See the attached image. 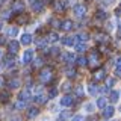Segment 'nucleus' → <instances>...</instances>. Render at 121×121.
Returning <instances> with one entry per match:
<instances>
[{
	"label": "nucleus",
	"instance_id": "obj_1",
	"mask_svg": "<svg viewBox=\"0 0 121 121\" xmlns=\"http://www.w3.org/2000/svg\"><path fill=\"white\" fill-rule=\"evenodd\" d=\"M50 79H52V70L50 68H44V70L39 73V80L43 83H47Z\"/></svg>",
	"mask_w": 121,
	"mask_h": 121
},
{
	"label": "nucleus",
	"instance_id": "obj_2",
	"mask_svg": "<svg viewBox=\"0 0 121 121\" xmlns=\"http://www.w3.org/2000/svg\"><path fill=\"white\" fill-rule=\"evenodd\" d=\"M32 59H33V50H26L24 52V55H23V64L24 65H27V64L32 62Z\"/></svg>",
	"mask_w": 121,
	"mask_h": 121
},
{
	"label": "nucleus",
	"instance_id": "obj_3",
	"mask_svg": "<svg viewBox=\"0 0 121 121\" xmlns=\"http://www.w3.org/2000/svg\"><path fill=\"white\" fill-rule=\"evenodd\" d=\"M59 27L62 29L64 32H68V30L73 29V21H71V20H64V21L59 24Z\"/></svg>",
	"mask_w": 121,
	"mask_h": 121
},
{
	"label": "nucleus",
	"instance_id": "obj_4",
	"mask_svg": "<svg viewBox=\"0 0 121 121\" xmlns=\"http://www.w3.org/2000/svg\"><path fill=\"white\" fill-rule=\"evenodd\" d=\"M74 14H76V17H83V15L86 14V8L83 5H76L74 6Z\"/></svg>",
	"mask_w": 121,
	"mask_h": 121
},
{
	"label": "nucleus",
	"instance_id": "obj_5",
	"mask_svg": "<svg viewBox=\"0 0 121 121\" xmlns=\"http://www.w3.org/2000/svg\"><path fill=\"white\" fill-rule=\"evenodd\" d=\"M113 113H115V109H113V106H106L104 111H103V117H104V118H112Z\"/></svg>",
	"mask_w": 121,
	"mask_h": 121
},
{
	"label": "nucleus",
	"instance_id": "obj_6",
	"mask_svg": "<svg viewBox=\"0 0 121 121\" xmlns=\"http://www.w3.org/2000/svg\"><path fill=\"white\" fill-rule=\"evenodd\" d=\"M44 8V3L41 2V0H35V2H32V11H35V12H41Z\"/></svg>",
	"mask_w": 121,
	"mask_h": 121
},
{
	"label": "nucleus",
	"instance_id": "obj_7",
	"mask_svg": "<svg viewBox=\"0 0 121 121\" xmlns=\"http://www.w3.org/2000/svg\"><path fill=\"white\" fill-rule=\"evenodd\" d=\"M18 47H20V44L17 41H12V43H9V45H8V50H9L11 55H15L18 52Z\"/></svg>",
	"mask_w": 121,
	"mask_h": 121
},
{
	"label": "nucleus",
	"instance_id": "obj_8",
	"mask_svg": "<svg viewBox=\"0 0 121 121\" xmlns=\"http://www.w3.org/2000/svg\"><path fill=\"white\" fill-rule=\"evenodd\" d=\"M73 104V97L71 95H64L60 98V106H71Z\"/></svg>",
	"mask_w": 121,
	"mask_h": 121
},
{
	"label": "nucleus",
	"instance_id": "obj_9",
	"mask_svg": "<svg viewBox=\"0 0 121 121\" xmlns=\"http://www.w3.org/2000/svg\"><path fill=\"white\" fill-rule=\"evenodd\" d=\"M32 43V35L30 33H23L21 35V44L23 45H29Z\"/></svg>",
	"mask_w": 121,
	"mask_h": 121
},
{
	"label": "nucleus",
	"instance_id": "obj_10",
	"mask_svg": "<svg viewBox=\"0 0 121 121\" xmlns=\"http://www.w3.org/2000/svg\"><path fill=\"white\" fill-rule=\"evenodd\" d=\"M18 98H20V101H24V103H26V100H29V98H30V92H29V89L21 91L20 95H18Z\"/></svg>",
	"mask_w": 121,
	"mask_h": 121
},
{
	"label": "nucleus",
	"instance_id": "obj_11",
	"mask_svg": "<svg viewBox=\"0 0 121 121\" xmlns=\"http://www.w3.org/2000/svg\"><path fill=\"white\" fill-rule=\"evenodd\" d=\"M12 11L14 12H23V11H24V5H23L21 2H15L12 5Z\"/></svg>",
	"mask_w": 121,
	"mask_h": 121
},
{
	"label": "nucleus",
	"instance_id": "obj_12",
	"mask_svg": "<svg viewBox=\"0 0 121 121\" xmlns=\"http://www.w3.org/2000/svg\"><path fill=\"white\" fill-rule=\"evenodd\" d=\"M74 43H76V38H73V36H65V38L62 39V44H64V45H68V47L74 45Z\"/></svg>",
	"mask_w": 121,
	"mask_h": 121
},
{
	"label": "nucleus",
	"instance_id": "obj_13",
	"mask_svg": "<svg viewBox=\"0 0 121 121\" xmlns=\"http://www.w3.org/2000/svg\"><path fill=\"white\" fill-rule=\"evenodd\" d=\"M36 115H38V109H36V108L27 109V118H29V120H35Z\"/></svg>",
	"mask_w": 121,
	"mask_h": 121
},
{
	"label": "nucleus",
	"instance_id": "obj_14",
	"mask_svg": "<svg viewBox=\"0 0 121 121\" xmlns=\"http://www.w3.org/2000/svg\"><path fill=\"white\" fill-rule=\"evenodd\" d=\"M94 77H95L97 82H98V80H103V79L106 77V71H104V70H98V71H95Z\"/></svg>",
	"mask_w": 121,
	"mask_h": 121
},
{
	"label": "nucleus",
	"instance_id": "obj_15",
	"mask_svg": "<svg viewBox=\"0 0 121 121\" xmlns=\"http://www.w3.org/2000/svg\"><path fill=\"white\" fill-rule=\"evenodd\" d=\"M68 117H70V112H68V111H64V112H60V115L58 117V120H56V121H67Z\"/></svg>",
	"mask_w": 121,
	"mask_h": 121
},
{
	"label": "nucleus",
	"instance_id": "obj_16",
	"mask_svg": "<svg viewBox=\"0 0 121 121\" xmlns=\"http://www.w3.org/2000/svg\"><path fill=\"white\" fill-rule=\"evenodd\" d=\"M74 59H76V58H74L73 53H65V55H64V60H65V62H68V64H71Z\"/></svg>",
	"mask_w": 121,
	"mask_h": 121
},
{
	"label": "nucleus",
	"instance_id": "obj_17",
	"mask_svg": "<svg viewBox=\"0 0 121 121\" xmlns=\"http://www.w3.org/2000/svg\"><path fill=\"white\" fill-rule=\"evenodd\" d=\"M118 97H120V92H117V91H112V92H111V97H109V100H111L112 103H117V101H118Z\"/></svg>",
	"mask_w": 121,
	"mask_h": 121
},
{
	"label": "nucleus",
	"instance_id": "obj_18",
	"mask_svg": "<svg viewBox=\"0 0 121 121\" xmlns=\"http://www.w3.org/2000/svg\"><path fill=\"white\" fill-rule=\"evenodd\" d=\"M55 8H56V11H64V9H65V3H64L62 0H58L56 5H55Z\"/></svg>",
	"mask_w": 121,
	"mask_h": 121
},
{
	"label": "nucleus",
	"instance_id": "obj_19",
	"mask_svg": "<svg viewBox=\"0 0 121 121\" xmlns=\"http://www.w3.org/2000/svg\"><path fill=\"white\" fill-rule=\"evenodd\" d=\"M77 64L80 67H85V65H88V59L85 56H80V58H77Z\"/></svg>",
	"mask_w": 121,
	"mask_h": 121
},
{
	"label": "nucleus",
	"instance_id": "obj_20",
	"mask_svg": "<svg viewBox=\"0 0 121 121\" xmlns=\"http://www.w3.org/2000/svg\"><path fill=\"white\" fill-rule=\"evenodd\" d=\"M88 91H89V94H91V95H95V94H97V91H98V88H97L95 85H94V83H91V85L88 86Z\"/></svg>",
	"mask_w": 121,
	"mask_h": 121
},
{
	"label": "nucleus",
	"instance_id": "obj_21",
	"mask_svg": "<svg viewBox=\"0 0 121 121\" xmlns=\"http://www.w3.org/2000/svg\"><path fill=\"white\" fill-rule=\"evenodd\" d=\"M45 100H47V97H45V95H43V94H38V95L35 97V103H44V101Z\"/></svg>",
	"mask_w": 121,
	"mask_h": 121
},
{
	"label": "nucleus",
	"instance_id": "obj_22",
	"mask_svg": "<svg viewBox=\"0 0 121 121\" xmlns=\"http://www.w3.org/2000/svg\"><path fill=\"white\" fill-rule=\"evenodd\" d=\"M76 39H79V41H82V43H83V41H88L89 39V35H88V33H80V35L76 36Z\"/></svg>",
	"mask_w": 121,
	"mask_h": 121
},
{
	"label": "nucleus",
	"instance_id": "obj_23",
	"mask_svg": "<svg viewBox=\"0 0 121 121\" xmlns=\"http://www.w3.org/2000/svg\"><path fill=\"white\" fill-rule=\"evenodd\" d=\"M97 108H106V98L104 97H100L97 100Z\"/></svg>",
	"mask_w": 121,
	"mask_h": 121
},
{
	"label": "nucleus",
	"instance_id": "obj_24",
	"mask_svg": "<svg viewBox=\"0 0 121 121\" xmlns=\"http://www.w3.org/2000/svg\"><path fill=\"white\" fill-rule=\"evenodd\" d=\"M59 39V36H58V33H55V32H52L50 35H48V41L50 43H56V41Z\"/></svg>",
	"mask_w": 121,
	"mask_h": 121
},
{
	"label": "nucleus",
	"instance_id": "obj_25",
	"mask_svg": "<svg viewBox=\"0 0 121 121\" xmlns=\"http://www.w3.org/2000/svg\"><path fill=\"white\" fill-rule=\"evenodd\" d=\"M18 86H20V82H18L17 79H14V80L9 82V88L11 89H15V88H18Z\"/></svg>",
	"mask_w": 121,
	"mask_h": 121
},
{
	"label": "nucleus",
	"instance_id": "obj_26",
	"mask_svg": "<svg viewBox=\"0 0 121 121\" xmlns=\"http://www.w3.org/2000/svg\"><path fill=\"white\" fill-rule=\"evenodd\" d=\"M17 33H18L17 27H9V30H8V35L9 36H17Z\"/></svg>",
	"mask_w": 121,
	"mask_h": 121
},
{
	"label": "nucleus",
	"instance_id": "obj_27",
	"mask_svg": "<svg viewBox=\"0 0 121 121\" xmlns=\"http://www.w3.org/2000/svg\"><path fill=\"white\" fill-rule=\"evenodd\" d=\"M56 95H58V89H56V88H52L50 91H48V98H55Z\"/></svg>",
	"mask_w": 121,
	"mask_h": 121
},
{
	"label": "nucleus",
	"instance_id": "obj_28",
	"mask_svg": "<svg viewBox=\"0 0 121 121\" xmlns=\"http://www.w3.org/2000/svg\"><path fill=\"white\" fill-rule=\"evenodd\" d=\"M8 98H9V94H8V92H2V94H0V101H2V103H6Z\"/></svg>",
	"mask_w": 121,
	"mask_h": 121
},
{
	"label": "nucleus",
	"instance_id": "obj_29",
	"mask_svg": "<svg viewBox=\"0 0 121 121\" xmlns=\"http://www.w3.org/2000/svg\"><path fill=\"white\" fill-rule=\"evenodd\" d=\"M95 17L98 18V20H104V18H106V12H104V11H97Z\"/></svg>",
	"mask_w": 121,
	"mask_h": 121
},
{
	"label": "nucleus",
	"instance_id": "obj_30",
	"mask_svg": "<svg viewBox=\"0 0 121 121\" xmlns=\"http://www.w3.org/2000/svg\"><path fill=\"white\" fill-rule=\"evenodd\" d=\"M115 73L118 74V76H121V58L118 59V62H117V67H115Z\"/></svg>",
	"mask_w": 121,
	"mask_h": 121
},
{
	"label": "nucleus",
	"instance_id": "obj_31",
	"mask_svg": "<svg viewBox=\"0 0 121 121\" xmlns=\"http://www.w3.org/2000/svg\"><path fill=\"white\" fill-rule=\"evenodd\" d=\"M76 48H77V52H85V50H86V44L80 43V44H77V45H76Z\"/></svg>",
	"mask_w": 121,
	"mask_h": 121
},
{
	"label": "nucleus",
	"instance_id": "obj_32",
	"mask_svg": "<svg viewBox=\"0 0 121 121\" xmlns=\"http://www.w3.org/2000/svg\"><path fill=\"white\" fill-rule=\"evenodd\" d=\"M5 65H6V67L14 65V58H6V59H5Z\"/></svg>",
	"mask_w": 121,
	"mask_h": 121
},
{
	"label": "nucleus",
	"instance_id": "obj_33",
	"mask_svg": "<svg viewBox=\"0 0 121 121\" xmlns=\"http://www.w3.org/2000/svg\"><path fill=\"white\" fill-rule=\"evenodd\" d=\"M76 94H77V97L83 95V88H82V86H77V88H76Z\"/></svg>",
	"mask_w": 121,
	"mask_h": 121
},
{
	"label": "nucleus",
	"instance_id": "obj_34",
	"mask_svg": "<svg viewBox=\"0 0 121 121\" xmlns=\"http://www.w3.org/2000/svg\"><path fill=\"white\" fill-rule=\"evenodd\" d=\"M85 109H86V112H94V104L92 103H88L85 106Z\"/></svg>",
	"mask_w": 121,
	"mask_h": 121
},
{
	"label": "nucleus",
	"instance_id": "obj_35",
	"mask_svg": "<svg viewBox=\"0 0 121 121\" xmlns=\"http://www.w3.org/2000/svg\"><path fill=\"white\" fill-rule=\"evenodd\" d=\"M71 121H85V118H83L82 115H74V117H73V120H71Z\"/></svg>",
	"mask_w": 121,
	"mask_h": 121
},
{
	"label": "nucleus",
	"instance_id": "obj_36",
	"mask_svg": "<svg viewBox=\"0 0 121 121\" xmlns=\"http://www.w3.org/2000/svg\"><path fill=\"white\" fill-rule=\"evenodd\" d=\"M36 44H38V47H39V48H43L44 45H45V39H38Z\"/></svg>",
	"mask_w": 121,
	"mask_h": 121
},
{
	"label": "nucleus",
	"instance_id": "obj_37",
	"mask_svg": "<svg viewBox=\"0 0 121 121\" xmlns=\"http://www.w3.org/2000/svg\"><path fill=\"white\" fill-rule=\"evenodd\" d=\"M67 76L68 77H76V71L74 70H67Z\"/></svg>",
	"mask_w": 121,
	"mask_h": 121
},
{
	"label": "nucleus",
	"instance_id": "obj_38",
	"mask_svg": "<svg viewBox=\"0 0 121 121\" xmlns=\"http://www.w3.org/2000/svg\"><path fill=\"white\" fill-rule=\"evenodd\" d=\"M41 65H43V59H41V58L35 59V67H41Z\"/></svg>",
	"mask_w": 121,
	"mask_h": 121
},
{
	"label": "nucleus",
	"instance_id": "obj_39",
	"mask_svg": "<svg viewBox=\"0 0 121 121\" xmlns=\"http://www.w3.org/2000/svg\"><path fill=\"white\" fill-rule=\"evenodd\" d=\"M24 106H26V103H23V101H18V103H17V109H24Z\"/></svg>",
	"mask_w": 121,
	"mask_h": 121
},
{
	"label": "nucleus",
	"instance_id": "obj_40",
	"mask_svg": "<svg viewBox=\"0 0 121 121\" xmlns=\"http://www.w3.org/2000/svg\"><path fill=\"white\" fill-rule=\"evenodd\" d=\"M106 83H108V86H113V85H115V80H113V79H109Z\"/></svg>",
	"mask_w": 121,
	"mask_h": 121
},
{
	"label": "nucleus",
	"instance_id": "obj_41",
	"mask_svg": "<svg viewBox=\"0 0 121 121\" xmlns=\"http://www.w3.org/2000/svg\"><path fill=\"white\" fill-rule=\"evenodd\" d=\"M115 14L118 15V17H121V6L120 8H117V11H115Z\"/></svg>",
	"mask_w": 121,
	"mask_h": 121
},
{
	"label": "nucleus",
	"instance_id": "obj_42",
	"mask_svg": "<svg viewBox=\"0 0 121 121\" xmlns=\"http://www.w3.org/2000/svg\"><path fill=\"white\" fill-rule=\"evenodd\" d=\"M9 121H20V118H18V117H12Z\"/></svg>",
	"mask_w": 121,
	"mask_h": 121
},
{
	"label": "nucleus",
	"instance_id": "obj_43",
	"mask_svg": "<svg viewBox=\"0 0 121 121\" xmlns=\"http://www.w3.org/2000/svg\"><path fill=\"white\" fill-rule=\"evenodd\" d=\"M104 3H106V5H112L113 0H104Z\"/></svg>",
	"mask_w": 121,
	"mask_h": 121
},
{
	"label": "nucleus",
	"instance_id": "obj_44",
	"mask_svg": "<svg viewBox=\"0 0 121 121\" xmlns=\"http://www.w3.org/2000/svg\"><path fill=\"white\" fill-rule=\"evenodd\" d=\"M3 83H5V80H3V77H2V76H0V88H2V86H3Z\"/></svg>",
	"mask_w": 121,
	"mask_h": 121
},
{
	"label": "nucleus",
	"instance_id": "obj_45",
	"mask_svg": "<svg viewBox=\"0 0 121 121\" xmlns=\"http://www.w3.org/2000/svg\"><path fill=\"white\" fill-rule=\"evenodd\" d=\"M0 44H5V38H0Z\"/></svg>",
	"mask_w": 121,
	"mask_h": 121
},
{
	"label": "nucleus",
	"instance_id": "obj_46",
	"mask_svg": "<svg viewBox=\"0 0 121 121\" xmlns=\"http://www.w3.org/2000/svg\"><path fill=\"white\" fill-rule=\"evenodd\" d=\"M2 27H3V24H2V21H0V30H2Z\"/></svg>",
	"mask_w": 121,
	"mask_h": 121
},
{
	"label": "nucleus",
	"instance_id": "obj_47",
	"mask_svg": "<svg viewBox=\"0 0 121 121\" xmlns=\"http://www.w3.org/2000/svg\"><path fill=\"white\" fill-rule=\"evenodd\" d=\"M0 58H2V50H0Z\"/></svg>",
	"mask_w": 121,
	"mask_h": 121
}]
</instances>
